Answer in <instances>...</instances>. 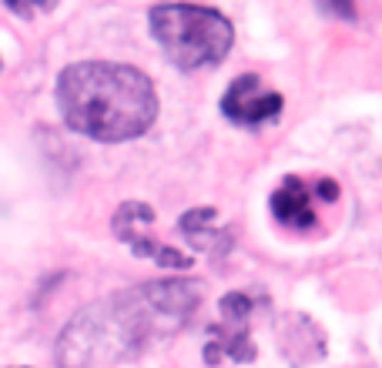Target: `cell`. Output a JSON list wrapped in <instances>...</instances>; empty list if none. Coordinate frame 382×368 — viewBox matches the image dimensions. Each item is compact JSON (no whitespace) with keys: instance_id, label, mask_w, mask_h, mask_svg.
Listing matches in <instances>:
<instances>
[{"instance_id":"6da1fadb","label":"cell","mask_w":382,"mask_h":368,"mask_svg":"<svg viewBox=\"0 0 382 368\" xmlns=\"http://www.w3.org/2000/svg\"><path fill=\"white\" fill-rule=\"evenodd\" d=\"M57 104L67 124L94 141L138 138L158 118V94L151 81L138 67L108 61L67 67L57 81Z\"/></svg>"},{"instance_id":"7a4b0ae2","label":"cell","mask_w":382,"mask_h":368,"mask_svg":"<svg viewBox=\"0 0 382 368\" xmlns=\"http://www.w3.org/2000/svg\"><path fill=\"white\" fill-rule=\"evenodd\" d=\"M154 318L161 315L144 302L141 288L91 305L64 328L57 342V362L61 368H91L111 358L131 355L154 332Z\"/></svg>"},{"instance_id":"3957f363","label":"cell","mask_w":382,"mask_h":368,"mask_svg":"<svg viewBox=\"0 0 382 368\" xmlns=\"http://www.w3.org/2000/svg\"><path fill=\"white\" fill-rule=\"evenodd\" d=\"M151 31L171 64L181 71H198L225 61L231 51V24L211 7H154L151 11Z\"/></svg>"},{"instance_id":"277c9868","label":"cell","mask_w":382,"mask_h":368,"mask_svg":"<svg viewBox=\"0 0 382 368\" xmlns=\"http://www.w3.org/2000/svg\"><path fill=\"white\" fill-rule=\"evenodd\" d=\"M221 111L235 124H265L282 114V94L268 91L255 74H241L231 81V87L221 98Z\"/></svg>"},{"instance_id":"5b68a950","label":"cell","mask_w":382,"mask_h":368,"mask_svg":"<svg viewBox=\"0 0 382 368\" xmlns=\"http://www.w3.org/2000/svg\"><path fill=\"white\" fill-rule=\"evenodd\" d=\"M141 295L161 318H188L201 302V285L185 282V278H168V282H148Z\"/></svg>"},{"instance_id":"8992f818","label":"cell","mask_w":382,"mask_h":368,"mask_svg":"<svg viewBox=\"0 0 382 368\" xmlns=\"http://www.w3.org/2000/svg\"><path fill=\"white\" fill-rule=\"evenodd\" d=\"M181 231L191 238L195 248L208 251L211 258H221V255L231 251V235L218 228V218H215L211 208H195V211H188V215L181 218Z\"/></svg>"},{"instance_id":"52a82bcc","label":"cell","mask_w":382,"mask_h":368,"mask_svg":"<svg viewBox=\"0 0 382 368\" xmlns=\"http://www.w3.org/2000/svg\"><path fill=\"white\" fill-rule=\"evenodd\" d=\"M272 211L288 228L316 225V215H312V205H308V191L298 178H285V184L272 195Z\"/></svg>"},{"instance_id":"ba28073f","label":"cell","mask_w":382,"mask_h":368,"mask_svg":"<svg viewBox=\"0 0 382 368\" xmlns=\"http://www.w3.org/2000/svg\"><path fill=\"white\" fill-rule=\"evenodd\" d=\"M251 312V298L245 292H231L221 298V315H225V322H231V325H245V318H248Z\"/></svg>"},{"instance_id":"9c48e42d","label":"cell","mask_w":382,"mask_h":368,"mask_svg":"<svg viewBox=\"0 0 382 368\" xmlns=\"http://www.w3.org/2000/svg\"><path fill=\"white\" fill-rule=\"evenodd\" d=\"M318 195L328 198V201H336V198H338V184L336 181H318Z\"/></svg>"}]
</instances>
